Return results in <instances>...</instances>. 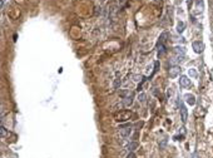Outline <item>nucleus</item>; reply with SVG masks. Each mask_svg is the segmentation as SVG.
Wrapping results in <instances>:
<instances>
[{"instance_id":"6ab92c4d","label":"nucleus","mask_w":213,"mask_h":158,"mask_svg":"<svg viewBox=\"0 0 213 158\" xmlns=\"http://www.w3.org/2000/svg\"><path fill=\"white\" fill-rule=\"evenodd\" d=\"M125 158H137V154H135L134 152H129L128 156H127Z\"/></svg>"},{"instance_id":"6e6552de","label":"nucleus","mask_w":213,"mask_h":158,"mask_svg":"<svg viewBox=\"0 0 213 158\" xmlns=\"http://www.w3.org/2000/svg\"><path fill=\"white\" fill-rule=\"evenodd\" d=\"M130 133H132V128H130V127H128V128H123L122 131H120V135H122L123 138L129 137Z\"/></svg>"},{"instance_id":"0eeeda50","label":"nucleus","mask_w":213,"mask_h":158,"mask_svg":"<svg viewBox=\"0 0 213 158\" xmlns=\"http://www.w3.org/2000/svg\"><path fill=\"white\" fill-rule=\"evenodd\" d=\"M179 84L182 85V87H189V85H190V79L188 77H186V75H182V77L179 78Z\"/></svg>"},{"instance_id":"7ed1b4c3","label":"nucleus","mask_w":213,"mask_h":158,"mask_svg":"<svg viewBox=\"0 0 213 158\" xmlns=\"http://www.w3.org/2000/svg\"><path fill=\"white\" fill-rule=\"evenodd\" d=\"M192 48H193V50H194L196 53H202L203 52V49H204V44H203L202 42H193V44H192Z\"/></svg>"},{"instance_id":"9d476101","label":"nucleus","mask_w":213,"mask_h":158,"mask_svg":"<svg viewBox=\"0 0 213 158\" xmlns=\"http://www.w3.org/2000/svg\"><path fill=\"white\" fill-rule=\"evenodd\" d=\"M139 147V144L137 143V142H130V143L127 146V149L129 151V152H133L134 149H137V148Z\"/></svg>"},{"instance_id":"39448f33","label":"nucleus","mask_w":213,"mask_h":158,"mask_svg":"<svg viewBox=\"0 0 213 158\" xmlns=\"http://www.w3.org/2000/svg\"><path fill=\"white\" fill-rule=\"evenodd\" d=\"M180 118H182V122L186 123L187 122V118H188V113H187V108L183 106V104H180Z\"/></svg>"},{"instance_id":"f8f14e48","label":"nucleus","mask_w":213,"mask_h":158,"mask_svg":"<svg viewBox=\"0 0 213 158\" xmlns=\"http://www.w3.org/2000/svg\"><path fill=\"white\" fill-rule=\"evenodd\" d=\"M6 135H8V131H6V128L1 124V125H0V137H1V138H5Z\"/></svg>"},{"instance_id":"f3484780","label":"nucleus","mask_w":213,"mask_h":158,"mask_svg":"<svg viewBox=\"0 0 213 158\" xmlns=\"http://www.w3.org/2000/svg\"><path fill=\"white\" fill-rule=\"evenodd\" d=\"M188 74H189V77H192V78H196L197 77V72L194 70V69H189Z\"/></svg>"},{"instance_id":"423d86ee","label":"nucleus","mask_w":213,"mask_h":158,"mask_svg":"<svg viewBox=\"0 0 213 158\" xmlns=\"http://www.w3.org/2000/svg\"><path fill=\"white\" fill-rule=\"evenodd\" d=\"M123 106L124 107H130L132 106V103H133V93H130L129 96H127L123 98Z\"/></svg>"},{"instance_id":"a211bd4d","label":"nucleus","mask_w":213,"mask_h":158,"mask_svg":"<svg viewBox=\"0 0 213 158\" xmlns=\"http://www.w3.org/2000/svg\"><path fill=\"white\" fill-rule=\"evenodd\" d=\"M133 80H134L135 82V83H138V82H141L142 80V77H141V75H133Z\"/></svg>"},{"instance_id":"4468645a","label":"nucleus","mask_w":213,"mask_h":158,"mask_svg":"<svg viewBox=\"0 0 213 158\" xmlns=\"http://www.w3.org/2000/svg\"><path fill=\"white\" fill-rule=\"evenodd\" d=\"M145 98H147V96H145L144 93H139V94H138V100H139L141 103H144V102H145Z\"/></svg>"},{"instance_id":"f257e3e1","label":"nucleus","mask_w":213,"mask_h":158,"mask_svg":"<svg viewBox=\"0 0 213 158\" xmlns=\"http://www.w3.org/2000/svg\"><path fill=\"white\" fill-rule=\"evenodd\" d=\"M130 117H132V113L128 112V110H123V112L117 113V114L114 116V118H115L117 122H125V121H128Z\"/></svg>"},{"instance_id":"20e7f679","label":"nucleus","mask_w":213,"mask_h":158,"mask_svg":"<svg viewBox=\"0 0 213 158\" xmlns=\"http://www.w3.org/2000/svg\"><path fill=\"white\" fill-rule=\"evenodd\" d=\"M184 100H186L187 104H189V106H194L196 104V98L193 94H188L187 93L186 96H184Z\"/></svg>"},{"instance_id":"9b49d317","label":"nucleus","mask_w":213,"mask_h":158,"mask_svg":"<svg viewBox=\"0 0 213 158\" xmlns=\"http://www.w3.org/2000/svg\"><path fill=\"white\" fill-rule=\"evenodd\" d=\"M174 52H176L177 55H183L186 54V49H184V46H176L174 48Z\"/></svg>"},{"instance_id":"ddd939ff","label":"nucleus","mask_w":213,"mask_h":158,"mask_svg":"<svg viewBox=\"0 0 213 158\" xmlns=\"http://www.w3.org/2000/svg\"><path fill=\"white\" fill-rule=\"evenodd\" d=\"M184 27H186V25H184L183 21H178V24H177V31H178V33H179V34L183 33Z\"/></svg>"},{"instance_id":"1a4fd4ad","label":"nucleus","mask_w":213,"mask_h":158,"mask_svg":"<svg viewBox=\"0 0 213 158\" xmlns=\"http://www.w3.org/2000/svg\"><path fill=\"white\" fill-rule=\"evenodd\" d=\"M166 54V45L164 44H158V56H163Z\"/></svg>"},{"instance_id":"2eb2a0df","label":"nucleus","mask_w":213,"mask_h":158,"mask_svg":"<svg viewBox=\"0 0 213 158\" xmlns=\"http://www.w3.org/2000/svg\"><path fill=\"white\" fill-rule=\"evenodd\" d=\"M166 146H167V139L164 138V139H162V141L159 142V148H161V149H164V148H166Z\"/></svg>"},{"instance_id":"f03ea898","label":"nucleus","mask_w":213,"mask_h":158,"mask_svg":"<svg viewBox=\"0 0 213 158\" xmlns=\"http://www.w3.org/2000/svg\"><path fill=\"white\" fill-rule=\"evenodd\" d=\"M180 70H182L180 67H178V65H173V67L169 68V70H168V75H169V78L174 79V78H177L178 75H179Z\"/></svg>"},{"instance_id":"dca6fc26","label":"nucleus","mask_w":213,"mask_h":158,"mask_svg":"<svg viewBox=\"0 0 213 158\" xmlns=\"http://www.w3.org/2000/svg\"><path fill=\"white\" fill-rule=\"evenodd\" d=\"M120 84H122V80H120L119 78H117L115 80H114V88H115V89H118V88L120 87Z\"/></svg>"},{"instance_id":"aec40b11","label":"nucleus","mask_w":213,"mask_h":158,"mask_svg":"<svg viewBox=\"0 0 213 158\" xmlns=\"http://www.w3.org/2000/svg\"><path fill=\"white\" fill-rule=\"evenodd\" d=\"M192 158H199V157H198V153L194 152V153H193V156H192Z\"/></svg>"}]
</instances>
